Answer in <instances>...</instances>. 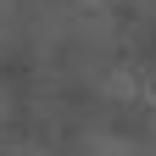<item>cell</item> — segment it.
<instances>
[{"label": "cell", "mask_w": 156, "mask_h": 156, "mask_svg": "<svg viewBox=\"0 0 156 156\" xmlns=\"http://www.w3.org/2000/svg\"><path fill=\"white\" fill-rule=\"evenodd\" d=\"M28 34H34V6L28 0H0V50L23 45Z\"/></svg>", "instance_id": "cell-1"}, {"label": "cell", "mask_w": 156, "mask_h": 156, "mask_svg": "<svg viewBox=\"0 0 156 156\" xmlns=\"http://www.w3.org/2000/svg\"><path fill=\"white\" fill-rule=\"evenodd\" d=\"M6 117H11V95L0 89V128H6Z\"/></svg>", "instance_id": "cell-2"}, {"label": "cell", "mask_w": 156, "mask_h": 156, "mask_svg": "<svg viewBox=\"0 0 156 156\" xmlns=\"http://www.w3.org/2000/svg\"><path fill=\"white\" fill-rule=\"evenodd\" d=\"M128 6H134V11H151V17H156V0H128Z\"/></svg>", "instance_id": "cell-3"}]
</instances>
